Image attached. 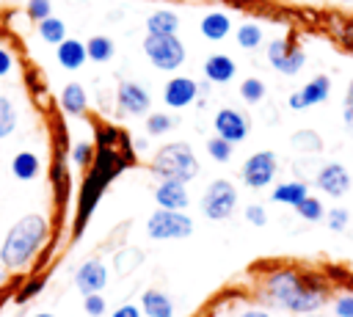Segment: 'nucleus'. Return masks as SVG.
Masks as SVG:
<instances>
[{
  "label": "nucleus",
  "mask_w": 353,
  "mask_h": 317,
  "mask_svg": "<svg viewBox=\"0 0 353 317\" xmlns=\"http://www.w3.org/2000/svg\"><path fill=\"white\" fill-rule=\"evenodd\" d=\"M265 295L284 311L314 314L323 306L325 287L317 278L301 276L295 270H276L265 278Z\"/></svg>",
  "instance_id": "1"
},
{
  "label": "nucleus",
  "mask_w": 353,
  "mask_h": 317,
  "mask_svg": "<svg viewBox=\"0 0 353 317\" xmlns=\"http://www.w3.org/2000/svg\"><path fill=\"white\" fill-rule=\"evenodd\" d=\"M44 240H47V221H44L41 215H36V212L22 215V218L8 229V234H6V240H3V245H0V259H3V265L11 267V270L25 267V265L39 254V248L44 245Z\"/></svg>",
  "instance_id": "2"
},
{
  "label": "nucleus",
  "mask_w": 353,
  "mask_h": 317,
  "mask_svg": "<svg viewBox=\"0 0 353 317\" xmlns=\"http://www.w3.org/2000/svg\"><path fill=\"white\" fill-rule=\"evenodd\" d=\"M121 165H124L121 157H119L110 146H102V149H99V157L94 160V168H91V174L85 176L83 190H80V218H77V232H80L83 223L91 218V209H94V204L99 201L105 185L119 174Z\"/></svg>",
  "instance_id": "3"
},
{
  "label": "nucleus",
  "mask_w": 353,
  "mask_h": 317,
  "mask_svg": "<svg viewBox=\"0 0 353 317\" xmlns=\"http://www.w3.org/2000/svg\"><path fill=\"white\" fill-rule=\"evenodd\" d=\"M152 171L160 179H179V182H190L199 174V160L193 154V149L185 141H174L165 143L154 152L152 160Z\"/></svg>",
  "instance_id": "4"
},
{
  "label": "nucleus",
  "mask_w": 353,
  "mask_h": 317,
  "mask_svg": "<svg viewBox=\"0 0 353 317\" xmlns=\"http://www.w3.org/2000/svg\"><path fill=\"white\" fill-rule=\"evenodd\" d=\"M143 55H146L149 63H152L154 69H160V72H176V69L185 63V58H188L185 44L179 41L176 33H171V36L146 33V39H143Z\"/></svg>",
  "instance_id": "5"
},
{
  "label": "nucleus",
  "mask_w": 353,
  "mask_h": 317,
  "mask_svg": "<svg viewBox=\"0 0 353 317\" xmlns=\"http://www.w3.org/2000/svg\"><path fill=\"white\" fill-rule=\"evenodd\" d=\"M193 232L190 215L185 209H154L146 221V234L152 240H185Z\"/></svg>",
  "instance_id": "6"
},
{
  "label": "nucleus",
  "mask_w": 353,
  "mask_h": 317,
  "mask_svg": "<svg viewBox=\"0 0 353 317\" xmlns=\"http://www.w3.org/2000/svg\"><path fill=\"white\" fill-rule=\"evenodd\" d=\"M237 204V190L229 179H212L201 196V212L210 221H223L234 212Z\"/></svg>",
  "instance_id": "7"
},
{
  "label": "nucleus",
  "mask_w": 353,
  "mask_h": 317,
  "mask_svg": "<svg viewBox=\"0 0 353 317\" xmlns=\"http://www.w3.org/2000/svg\"><path fill=\"white\" fill-rule=\"evenodd\" d=\"M276 168H279L276 154H273L270 149H262V152H254V154H251V157L243 163L240 176H243V182H245L248 187L259 190V187H268V185L273 182Z\"/></svg>",
  "instance_id": "8"
},
{
  "label": "nucleus",
  "mask_w": 353,
  "mask_h": 317,
  "mask_svg": "<svg viewBox=\"0 0 353 317\" xmlns=\"http://www.w3.org/2000/svg\"><path fill=\"white\" fill-rule=\"evenodd\" d=\"M268 61H270V66H273L276 72L292 77V74H298V72L303 69L306 52H303L301 47H295L292 41H287V39H273V41L268 44Z\"/></svg>",
  "instance_id": "9"
},
{
  "label": "nucleus",
  "mask_w": 353,
  "mask_h": 317,
  "mask_svg": "<svg viewBox=\"0 0 353 317\" xmlns=\"http://www.w3.org/2000/svg\"><path fill=\"white\" fill-rule=\"evenodd\" d=\"M212 127H215V135H221L223 141L229 143H243L248 138V130H251V121L245 113L234 110V108H221L212 119Z\"/></svg>",
  "instance_id": "10"
},
{
  "label": "nucleus",
  "mask_w": 353,
  "mask_h": 317,
  "mask_svg": "<svg viewBox=\"0 0 353 317\" xmlns=\"http://www.w3.org/2000/svg\"><path fill=\"white\" fill-rule=\"evenodd\" d=\"M116 102H119V110L121 113H127V116H143V113H149L152 96H149V91L141 83L124 80V83H119Z\"/></svg>",
  "instance_id": "11"
},
{
  "label": "nucleus",
  "mask_w": 353,
  "mask_h": 317,
  "mask_svg": "<svg viewBox=\"0 0 353 317\" xmlns=\"http://www.w3.org/2000/svg\"><path fill=\"white\" fill-rule=\"evenodd\" d=\"M314 185H317L323 193L339 198V196H345V193L350 190V174H347V168H345L342 163H325V165L317 171Z\"/></svg>",
  "instance_id": "12"
},
{
  "label": "nucleus",
  "mask_w": 353,
  "mask_h": 317,
  "mask_svg": "<svg viewBox=\"0 0 353 317\" xmlns=\"http://www.w3.org/2000/svg\"><path fill=\"white\" fill-rule=\"evenodd\" d=\"M196 96H199V83L190 80V77H179V74H176V77H171V80L165 83V88H163V102H165L168 108H174V110L193 105Z\"/></svg>",
  "instance_id": "13"
},
{
  "label": "nucleus",
  "mask_w": 353,
  "mask_h": 317,
  "mask_svg": "<svg viewBox=\"0 0 353 317\" xmlns=\"http://www.w3.org/2000/svg\"><path fill=\"white\" fill-rule=\"evenodd\" d=\"M74 284L83 295H91V292H102L105 284H108V267L99 262V259H88L80 265L77 276H74Z\"/></svg>",
  "instance_id": "14"
},
{
  "label": "nucleus",
  "mask_w": 353,
  "mask_h": 317,
  "mask_svg": "<svg viewBox=\"0 0 353 317\" xmlns=\"http://www.w3.org/2000/svg\"><path fill=\"white\" fill-rule=\"evenodd\" d=\"M154 201L163 209H185L190 204V196H188L185 182H179V179H163L154 187Z\"/></svg>",
  "instance_id": "15"
},
{
  "label": "nucleus",
  "mask_w": 353,
  "mask_h": 317,
  "mask_svg": "<svg viewBox=\"0 0 353 317\" xmlns=\"http://www.w3.org/2000/svg\"><path fill=\"white\" fill-rule=\"evenodd\" d=\"M55 47H58V50H55L58 63H61L63 69H69V72L80 69V66L88 61L85 44H83V41H77V39H63V41H61V44H55Z\"/></svg>",
  "instance_id": "16"
},
{
  "label": "nucleus",
  "mask_w": 353,
  "mask_h": 317,
  "mask_svg": "<svg viewBox=\"0 0 353 317\" xmlns=\"http://www.w3.org/2000/svg\"><path fill=\"white\" fill-rule=\"evenodd\" d=\"M234 72H237L234 61L229 55H223V52H215V55H210L204 61V77H207V83L223 85V83H229L234 77Z\"/></svg>",
  "instance_id": "17"
},
{
  "label": "nucleus",
  "mask_w": 353,
  "mask_h": 317,
  "mask_svg": "<svg viewBox=\"0 0 353 317\" xmlns=\"http://www.w3.org/2000/svg\"><path fill=\"white\" fill-rule=\"evenodd\" d=\"M199 30H201L204 39L221 41V39H226V36L232 33V19H229V14H223V11H210V14L201 17Z\"/></svg>",
  "instance_id": "18"
},
{
  "label": "nucleus",
  "mask_w": 353,
  "mask_h": 317,
  "mask_svg": "<svg viewBox=\"0 0 353 317\" xmlns=\"http://www.w3.org/2000/svg\"><path fill=\"white\" fill-rule=\"evenodd\" d=\"M179 30V14L171 8H157L146 17V33H157V36H171Z\"/></svg>",
  "instance_id": "19"
},
{
  "label": "nucleus",
  "mask_w": 353,
  "mask_h": 317,
  "mask_svg": "<svg viewBox=\"0 0 353 317\" xmlns=\"http://www.w3.org/2000/svg\"><path fill=\"white\" fill-rule=\"evenodd\" d=\"M141 309L146 317H174V303L160 289H146L141 295Z\"/></svg>",
  "instance_id": "20"
},
{
  "label": "nucleus",
  "mask_w": 353,
  "mask_h": 317,
  "mask_svg": "<svg viewBox=\"0 0 353 317\" xmlns=\"http://www.w3.org/2000/svg\"><path fill=\"white\" fill-rule=\"evenodd\" d=\"M61 108H63V113H69V116H83L85 108H88L85 88H83L80 83H66L63 91H61Z\"/></svg>",
  "instance_id": "21"
},
{
  "label": "nucleus",
  "mask_w": 353,
  "mask_h": 317,
  "mask_svg": "<svg viewBox=\"0 0 353 317\" xmlns=\"http://www.w3.org/2000/svg\"><path fill=\"white\" fill-rule=\"evenodd\" d=\"M306 196H309V185L301 182V179H295V182H281V185H276L273 193H270V198H273L276 204H287V207H295V204L303 201Z\"/></svg>",
  "instance_id": "22"
},
{
  "label": "nucleus",
  "mask_w": 353,
  "mask_h": 317,
  "mask_svg": "<svg viewBox=\"0 0 353 317\" xmlns=\"http://www.w3.org/2000/svg\"><path fill=\"white\" fill-rule=\"evenodd\" d=\"M298 94H301V99H303L306 108L325 102V99L331 96V80H328V74H317V77H312Z\"/></svg>",
  "instance_id": "23"
},
{
  "label": "nucleus",
  "mask_w": 353,
  "mask_h": 317,
  "mask_svg": "<svg viewBox=\"0 0 353 317\" xmlns=\"http://www.w3.org/2000/svg\"><path fill=\"white\" fill-rule=\"evenodd\" d=\"M39 157L33 154V152H19V154H14V160H11V174L17 176V179H22V182H28V179H36L39 176Z\"/></svg>",
  "instance_id": "24"
},
{
  "label": "nucleus",
  "mask_w": 353,
  "mask_h": 317,
  "mask_svg": "<svg viewBox=\"0 0 353 317\" xmlns=\"http://www.w3.org/2000/svg\"><path fill=\"white\" fill-rule=\"evenodd\" d=\"M85 52H88V58H91V61L105 63V61H110V58H113L116 44H113V39H108V36H91V39L85 41Z\"/></svg>",
  "instance_id": "25"
},
{
  "label": "nucleus",
  "mask_w": 353,
  "mask_h": 317,
  "mask_svg": "<svg viewBox=\"0 0 353 317\" xmlns=\"http://www.w3.org/2000/svg\"><path fill=\"white\" fill-rule=\"evenodd\" d=\"M290 146L298 149V152H303V154H317L323 149V138L314 130H298V132H292Z\"/></svg>",
  "instance_id": "26"
},
{
  "label": "nucleus",
  "mask_w": 353,
  "mask_h": 317,
  "mask_svg": "<svg viewBox=\"0 0 353 317\" xmlns=\"http://www.w3.org/2000/svg\"><path fill=\"white\" fill-rule=\"evenodd\" d=\"M39 36H41V41H47V44H61L63 39H66V25H63V19H58V17H47V19H41L39 22Z\"/></svg>",
  "instance_id": "27"
},
{
  "label": "nucleus",
  "mask_w": 353,
  "mask_h": 317,
  "mask_svg": "<svg viewBox=\"0 0 353 317\" xmlns=\"http://www.w3.org/2000/svg\"><path fill=\"white\" fill-rule=\"evenodd\" d=\"M234 36H237V44H240L243 50H256V47L262 44V28H259L256 22H243V25L234 30Z\"/></svg>",
  "instance_id": "28"
},
{
  "label": "nucleus",
  "mask_w": 353,
  "mask_h": 317,
  "mask_svg": "<svg viewBox=\"0 0 353 317\" xmlns=\"http://www.w3.org/2000/svg\"><path fill=\"white\" fill-rule=\"evenodd\" d=\"M295 212H298L303 221H309V223H317V221L325 218V209H323L320 198H314V196H306L303 201H298V204H295Z\"/></svg>",
  "instance_id": "29"
},
{
  "label": "nucleus",
  "mask_w": 353,
  "mask_h": 317,
  "mask_svg": "<svg viewBox=\"0 0 353 317\" xmlns=\"http://www.w3.org/2000/svg\"><path fill=\"white\" fill-rule=\"evenodd\" d=\"M176 127V119L168 113H149L146 116V135H165Z\"/></svg>",
  "instance_id": "30"
},
{
  "label": "nucleus",
  "mask_w": 353,
  "mask_h": 317,
  "mask_svg": "<svg viewBox=\"0 0 353 317\" xmlns=\"http://www.w3.org/2000/svg\"><path fill=\"white\" fill-rule=\"evenodd\" d=\"M141 259H143V254H141L138 248H124V251H119L116 259H113L116 273H119V276H127L130 270H135V267L141 265Z\"/></svg>",
  "instance_id": "31"
},
{
  "label": "nucleus",
  "mask_w": 353,
  "mask_h": 317,
  "mask_svg": "<svg viewBox=\"0 0 353 317\" xmlns=\"http://www.w3.org/2000/svg\"><path fill=\"white\" fill-rule=\"evenodd\" d=\"M17 130V110L8 96H0V138H8Z\"/></svg>",
  "instance_id": "32"
},
{
  "label": "nucleus",
  "mask_w": 353,
  "mask_h": 317,
  "mask_svg": "<svg viewBox=\"0 0 353 317\" xmlns=\"http://www.w3.org/2000/svg\"><path fill=\"white\" fill-rule=\"evenodd\" d=\"M240 96H243L248 105L262 102V99H265V83H262L259 77H245V80L240 83Z\"/></svg>",
  "instance_id": "33"
},
{
  "label": "nucleus",
  "mask_w": 353,
  "mask_h": 317,
  "mask_svg": "<svg viewBox=\"0 0 353 317\" xmlns=\"http://www.w3.org/2000/svg\"><path fill=\"white\" fill-rule=\"evenodd\" d=\"M232 146H234V143H229V141H223L221 135H215V138L207 141V154H210L215 163H229V160H232Z\"/></svg>",
  "instance_id": "34"
},
{
  "label": "nucleus",
  "mask_w": 353,
  "mask_h": 317,
  "mask_svg": "<svg viewBox=\"0 0 353 317\" xmlns=\"http://www.w3.org/2000/svg\"><path fill=\"white\" fill-rule=\"evenodd\" d=\"M72 163L80 165V168L91 165V163H94V143H88V141L74 143V146H72Z\"/></svg>",
  "instance_id": "35"
},
{
  "label": "nucleus",
  "mask_w": 353,
  "mask_h": 317,
  "mask_svg": "<svg viewBox=\"0 0 353 317\" xmlns=\"http://www.w3.org/2000/svg\"><path fill=\"white\" fill-rule=\"evenodd\" d=\"M52 14V3L50 0H28V17L33 22H41Z\"/></svg>",
  "instance_id": "36"
},
{
  "label": "nucleus",
  "mask_w": 353,
  "mask_h": 317,
  "mask_svg": "<svg viewBox=\"0 0 353 317\" xmlns=\"http://www.w3.org/2000/svg\"><path fill=\"white\" fill-rule=\"evenodd\" d=\"M347 209H342V207H334L331 212H325V223H328V229L331 232H342L345 226H347Z\"/></svg>",
  "instance_id": "37"
},
{
  "label": "nucleus",
  "mask_w": 353,
  "mask_h": 317,
  "mask_svg": "<svg viewBox=\"0 0 353 317\" xmlns=\"http://www.w3.org/2000/svg\"><path fill=\"white\" fill-rule=\"evenodd\" d=\"M83 309H85V314H88V317H99V314L105 311V298H102L99 292H91V295H85Z\"/></svg>",
  "instance_id": "38"
},
{
  "label": "nucleus",
  "mask_w": 353,
  "mask_h": 317,
  "mask_svg": "<svg viewBox=\"0 0 353 317\" xmlns=\"http://www.w3.org/2000/svg\"><path fill=\"white\" fill-rule=\"evenodd\" d=\"M245 221H248L251 226H265V223H268L265 207H262V204H248V207H245Z\"/></svg>",
  "instance_id": "39"
},
{
  "label": "nucleus",
  "mask_w": 353,
  "mask_h": 317,
  "mask_svg": "<svg viewBox=\"0 0 353 317\" xmlns=\"http://www.w3.org/2000/svg\"><path fill=\"white\" fill-rule=\"evenodd\" d=\"M334 314L336 317H353V295H342L334 303Z\"/></svg>",
  "instance_id": "40"
},
{
  "label": "nucleus",
  "mask_w": 353,
  "mask_h": 317,
  "mask_svg": "<svg viewBox=\"0 0 353 317\" xmlns=\"http://www.w3.org/2000/svg\"><path fill=\"white\" fill-rule=\"evenodd\" d=\"M11 69H14V58H11V52H8V50H3V47H0V77H6Z\"/></svg>",
  "instance_id": "41"
},
{
  "label": "nucleus",
  "mask_w": 353,
  "mask_h": 317,
  "mask_svg": "<svg viewBox=\"0 0 353 317\" xmlns=\"http://www.w3.org/2000/svg\"><path fill=\"white\" fill-rule=\"evenodd\" d=\"M110 317H141V309H138V306H132V303H124V306H119Z\"/></svg>",
  "instance_id": "42"
},
{
  "label": "nucleus",
  "mask_w": 353,
  "mask_h": 317,
  "mask_svg": "<svg viewBox=\"0 0 353 317\" xmlns=\"http://www.w3.org/2000/svg\"><path fill=\"white\" fill-rule=\"evenodd\" d=\"M41 287H44V281H41V278H36L33 284H28V287L19 292V298H17V300H19V303H22V300H28V298H30V295H36Z\"/></svg>",
  "instance_id": "43"
},
{
  "label": "nucleus",
  "mask_w": 353,
  "mask_h": 317,
  "mask_svg": "<svg viewBox=\"0 0 353 317\" xmlns=\"http://www.w3.org/2000/svg\"><path fill=\"white\" fill-rule=\"evenodd\" d=\"M287 108H290V110H303V108H306V105H303V99H301V94H298V91H295V94H290V96H287Z\"/></svg>",
  "instance_id": "44"
},
{
  "label": "nucleus",
  "mask_w": 353,
  "mask_h": 317,
  "mask_svg": "<svg viewBox=\"0 0 353 317\" xmlns=\"http://www.w3.org/2000/svg\"><path fill=\"white\" fill-rule=\"evenodd\" d=\"M342 121H345V127L353 132V105H350V102H345V110H342Z\"/></svg>",
  "instance_id": "45"
},
{
  "label": "nucleus",
  "mask_w": 353,
  "mask_h": 317,
  "mask_svg": "<svg viewBox=\"0 0 353 317\" xmlns=\"http://www.w3.org/2000/svg\"><path fill=\"white\" fill-rule=\"evenodd\" d=\"M237 317H270L265 309H248V311H243V314H237Z\"/></svg>",
  "instance_id": "46"
},
{
  "label": "nucleus",
  "mask_w": 353,
  "mask_h": 317,
  "mask_svg": "<svg viewBox=\"0 0 353 317\" xmlns=\"http://www.w3.org/2000/svg\"><path fill=\"white\" fill-rule=\"evenodd\" d=\"M342 41H345L347 47H353V25H347V28L342 30Z\"/></svg>",
  "instance_id": "47"
},
{
  "label": "nucleus",
  "mask_w": 353,
  "mask_h": 317,
  "mask_svg": "<svg viewBox=\"0 0 353 317\" xmlns=\"http://www.w3.org/2000/svg\"><path fill=\"white\" fill-rule=\"evenodd\" d=\"M345 102H350V105H353V80L347 83V91H345Z\"/></svg>",
  "instance_id": "48"
},
{
  "label": "nucleus",
  "mask_w": 353,
  "mask_h": 317,
  "mask_svg": "<svg viewBox=\"0 0 353 317\" xmlns=\"http://www.w3.org/2000/svg\"><path fill=\"white\" fill-rule=\"evenodd\" d=\"M146 149V138H135V152H143Z\"/></svg>",
  "instance_id": "49"
},
{
  "label": "nucleus",
  "mask_w": 353,
  "mask_h": 317,
  "mask_svg": "<svg viewBox=\"0 0 353 317\" xmlns=\"http://www.w3.org/2000/svg\"><path fill=\"white\" fill-rule=\"evenodd\" d=\"M33 317H55V314H47V311H41V314H33Z\"/></svg>",
  "instance_id": "50"
},
{
  "label": "nucleus",
  "mask_w": 353,
  "mask_h": 317,
  "mask_svg": "<svg viewBox=\"0 0 353 317\" xmlns=\"http://www.w3.org/2000/svg\"><path fill=\"white\" fill-rule=\"evenodd\" d=\"M3 281H6V276H3V270H0V284H3Z\"/></svg>",
  "instance_id": "51"
},
{
  "label": "nucleus",
  "mask_w": 353,
  "mask_h": 317,
  "mask_svg": "<svg viewBox=\"0 0 353 317\" xmlns=\"http://www.w3.org/2000/svg\"><path fill=\"white\" fill-rule=\"evenodd\" d=\"M342 3H353V0H342Z\"/></svg>",
  "instance_id": "52"
},
{
  "label": "nucleus",
  "mask_w": 353,
  "mask_h": 317,
  "mask_svg": "<svg viewBox=\"0 0 353 317\" xmlns=\"http://www.w3.org/2000/svg\"><path fill=\"white\" fill-rule=\"evenodd\" d=\"M306 317H314V314H306Z\"/></svg>",
  "instance_id": "53"
}]
</instances>
